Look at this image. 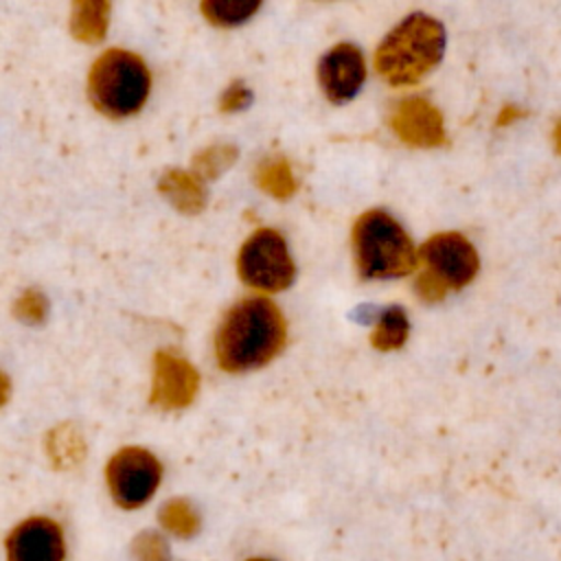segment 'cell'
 <instances>
[{
	"label": "cell",
	"instance_id": "4fadbf2b",
	"mask_svg": "<svg viewBox=\"0 0 561 561\" xmlns=\"http://www.w3.org/2000/svg\"><path fill=\"white\" fill-rule=\"evenodd\" d=\"M110 4L103 0H81L72 4L70 33L85 44H96L105 37Z\"/></svg>",
	"mask_w": 561,
	"mask_h": 561
},
{
	"label": "cell",
	"instance_id": "5b68a950",
	"mask_svg": "<svg viewBox=\"0 0 561 561\" xmlns=\"http://www.w3.org/2000/svg\"><path fill=\"white\" fill-rule=\"evenodd\" d=\"M237 270L241 280L259 291L289 287L296 272L285 239L272 228H259L243 241Z\"/></svg>",
	"mask_w": 561,
	"mask_h": 561
},
{
	"label": "cell",
	"instance_id": "7a4b0ae2",
	"mask_svg": "<svg viewBox=\"0 0 561 561\" xmlns=\"http://www.w3.org/2000/svg\"><path fill=\"white\" fill-rule=\"evenodd\" d=\"M443 50V24L427 13H412L383 37L375 53V68L388 83L410 85L440 61Z\"/></svg>",
	"mask_w": 561,
	"mask_h": 561
},
{
	"label": "cell",
	"instance_id": "44dd1931",
	"mask_svg": "<svg viewBox=\"0 0 561 561\" xmlns=\"http://www.w3.org/2000/svg\"><path fill=\"white\" fill-rule=\"evenodd\" d=\"M250 101H252L250 88L241 81H234L224 90V94L219 99V110L221 112H237V110L245 107Z\"/></svg>",
	"mask_w": 561,
	"mask_h": 561
},
{
	"label": "cell",
	"instance_id": "ac0fdd59",
	"mask_svg": "<svg viewBox=\"0 0 561 561\" xmlns=\"http://www.w3.org/2000/svg\"><path fill=\"white\" fill-rule=\"evenodd\" d=\"M259 7V2L245 0H206L202 2V13L215 26H237L245 22Z\"/></svg>",
	"mask_w": 561,
	"mask_h": 561
},
{
	"label": "cell",
	"instance_id": "8992f818",
	"mask_svg": "<svg viewBox=\"0 0 561 561\" xmlns=\"http://www.w3.org/2000/svg\"><path fill=\"white\" fill-rule=\"evenodd\" d=\"M160 476L162 467L158 458L142 447H123L105 467L110 493L123 508H138L145 504L158 489Z\"/></svg>",
	"mask_w": 561,
	"mask_h": 561
},
{
	"label": "cell",
	"instance_id": "8fae6325",
	"mask_svg": "<svg viewBox=\"0 0 561 561\" xmlns=\"http://www.w3.org/2000/svg\"><path fill=\"white\" fill-rule=\"evenodd\" d=\"M9 561H64L61 528L46 517L22 522L7 539Z\"/></svg>",
	"mask_w": 561,
	"mask_h": 561
},
{
	"label": "cell",
	"instance_id": "277c9868",
	"mask_svg": "<svg viewBox=\"0 0 561 561\" xmlns=\"http://www.w3.org/2000/svg\"><path fill=\"white\" fill-rule=\"evenodd\" d=\"M149 88L151 75L145 61L129 50L110 48L90 68V101L110 118L136 114L145 105Z\"/></svg>",
	"mask_w": 561,
	"mask_h": 561
},
{
	"label": "cell",
	"instance_id": "7c38bea8",
	"mask_svg": "<svg viewBox=\"0 0 561 561\" xmlns=\"http://www.w3.org/2000/svg\"><path fill=\"white\" fill-rule=\"evenodd\" d=\"M158 191L175 210L184 215H195L206 206V188L193 171H167L158 182Z\"/></svg>",
	"mask_w": 561,
	"mask_h": 561
},
{
	"label": "cell",
	"instance_id": "7402d4cb",
	"mask_svg": "<svg viewBox=\"0 0 561 561\" xmlns=\"http://www.w3.org/2000/svg\"><path fill=\"white\" fill-rule=\"evenodd\" d=\"M414 289H416V294H419L423 300H430V302L440 300V298L447 294V287L440 285V283H438L432 274H427L425 270L416 276Z\"/></svg>",
	"mask_w": 561,
	"mask_h": 561
},
{
	"label": "cell",
	"instance_id": "9c48e42d",
	"mask_svg": "<svg viewBox=\"0 0 561 561\" xmlns=\"http://www.w3.org/2000/svg\"><path fill=\"white\" fill-rule=\"evenodd\" d=\"M366 79V64L357 46L335 44L318 64V81L331 103L351 101Z\"/></svg>",
	"mask_w": 561,
	"mask_h": 561
},
{
	"label": "cell",
	"instance_id": "d6986e66",
	"mask_svg": "<svg viewBox=\"0 0 561 561\" xmlns=\"http://www.w3.org/2000/svg\"><path fill=\"white\" fill-rule=\"evenodd\" d=\"M46 313H48V300L37 289H26L15 302V316L26 324H39L46 318Z\"/></svg>",
	"mask_w": 561,
	"mask_h": 561
},
{
	"label": "cell",
	"instance_id": "d4e9b609",
	"mask_svg": "<svg viewBox=\"0 0 561 561\" xmlns=\"http://www.w3.org/2000/svg\"><path fill=\"white\" fill-rule=\"evenodd\" d=\"M250 561H267V559H250Z\"/></svg>",
	"mask_w": 561,
	"mask_h": 561
},
{
	"label": "cell",
	"instance_id": "52a82bcc",
	"mask_svg": "<svg viewBox=\"0 0 561 561\" xmlns=\"http://www.w3.org/2000/svg\"><path fill=\"white\" fill-rule=\"evenodd\" d=\"M425 272L449 289H462L478 274L476 248L460 232H438L421 245Z\"/></svg>",
	"mask_w": 561,
	"mask_h": 561
},
{
	"label": "cell",
	"instance_id": "5bb4252c",
	"mask_svg": "<svg viewBox=\"0 0 561 561\" xmlns=\"http://www.w3.org/2000/svg\"><path fill=\"white\" fill-rule=\"evenodd\" d=\"M408 331H410V324H408V318H405V311L397 305L388 307L381 311L373 333H370V344L377 348V351H394V348H401L408 340Z\"/></svg>",
	"mask_w": 561,
	"mask_h": 561
},
{
	"label": "cell",
	"instance_id": "cb8c5ba5",
	"mask_svg": "<svg viewBox=\"0 0 561 561\" xmlns=\"http://www.w3.org/2000/svg\"><path fill=\"white\" fill-rule=\"evenodd\" d=\"M552 145H554L557 153L561 156V118L554 123V129H552Z\"/></svg>",
	"mask_w": 561,
	"mask_h": 561
},
{
	"label": "cell",
	"instance_id": "e0dca14e",
	"mask_svg": "<svg viewBox=\"0 0 561 561\" xmlns=\"http://www.w3.org/2000/svg\"><path fill=\"white\" fill-rule=\"evenodd\" d=\"M237 147L228 145V142H217L210 145L206 149H202L199 153L193 156V173L199 180H215L219 178L228 167H232V162L237 160Z\"/></svg>",
	"mask_w": 561,
	"mask_h": 561
},
{
	"label": "cell",
	"instance_id": "9a60e30c",
	"mask_svg": "<svg viewBox=\"0 0 561 561\" xmlns=\"http://www.w3.org/2000/svg\"><path fill=\"white\" fill-rule=\"evenodd\" d=\"M256 184L261 191L270 193L276 199H287L294 195L296 191V180L291 173V167L287 164L285 158L274 156V158H265L259 167H256Z\"/></svg>",
	"mask_w": 561,
	"mask_h": 561
},
{
	"label": "cell",
	"instance_id": "ffe728a7",
	"mask_svg": "<svg viewBox=\"0 0 561 561\" xmlns=\"http://www.w3.org/2000/svg\"><path fill=\"white\" fill-rule=\"evenodd\" d=\"M195 513L184 500H173L162 508V524L178 535H188L195 530Z\"/></svg>",
	"mask_w": 561,
	"mask_h": 561
},
{
	"label": "cell",
	"instance_id": "2e32d148",
	"mask_svg": "<svg viewBox=\"0 0 561 561\" xmlns=\"http://www.w3.org/2000/svg\"><path fill=\"white\" fill-rule=\"evenodd\" d=\"M46 447H48L50 460H53L57 467H72L75 462H79V460L83 458V451H85L83 438H81L79 430H77L72 423H61V425H57V427L48 434Z\"/></svg>",
	"mask_w": 561,
	"mask_h": 561
},
{
	"label": "cell",
	"instance_id": "3957f363",
	"mask_svg": "<svg viewBox=\"0 0 561 561\" xmlns=\"http://www.w3.org/2000/svg\"><path fill=\"white\" fill-rule=\"evenodd\" d=\"M353 252L364 278H397L416 267L414 243L401 224L383 210H366L355 219Z\"/></svg>",
	"mask_w": 561,
	"mask_h": 561
},
{
	"label": "cell",
	"instance_id": "30bf717a",
	"mask_svg": "<svg viewBox=\"0 0 561 561\" xmlns=\"http://www.w3.org/2000/svg\"><path fill=\"white\" fill-rule=\"evenodd\" d=\"M390 129L410 147H438L445 142L443 114L423 96H410L394 105Z\"/></svg>",
	"mask_w": 561,
	"mask_h": 561
},
{
	"label": "cell",
	"instance_id": "ba28073f",
	"mask_svg": "<svg viewBox=\"0 0 561 561\" xmlns=\"http://www.w3.org/2000/svg\"><path fill=\"white\" fill-rule=\"evenodd\" d=\"M199 386L197 370L180 355L171 351H158L153 357V381H151V403L162 410L186 408Z\"/></svg>",
	"mask_w": 561,
	"mask_h": 561
},
{
	"label": "cell",
	"instance_id": "603a6c76",
	"mask_svg": "<svg viewBox=\"0 0 561 561\" xmlns=\"http://www.w3.org/2000/svg\"><path fill=\"white\" fill-rule=\"evenodd\" d=\"M522 116V112L515 107V105H506L502 112H500V116H497V125H506V123H511V121H515V118H519Z\"/></svg>",
	"mask_w": 561,
	"mask_h": 561
},
{
	"label": "cell",
	"instance_id": "6da1fadb",
	"mask_svg": "<svg viewBox=\"0 0 561 561\" xmlns=\"http://www.w3.org/2000/svg\"><path fill=\"white\" fill-rule=\"evenodd\" d=\"M285 335V318L272 300L243 298L224 316L215 335V355L228 373L254 370L280 353Z\"/></svg>",
	"mask_w": 561,
	"mask_h": 561
}]
</instances>
